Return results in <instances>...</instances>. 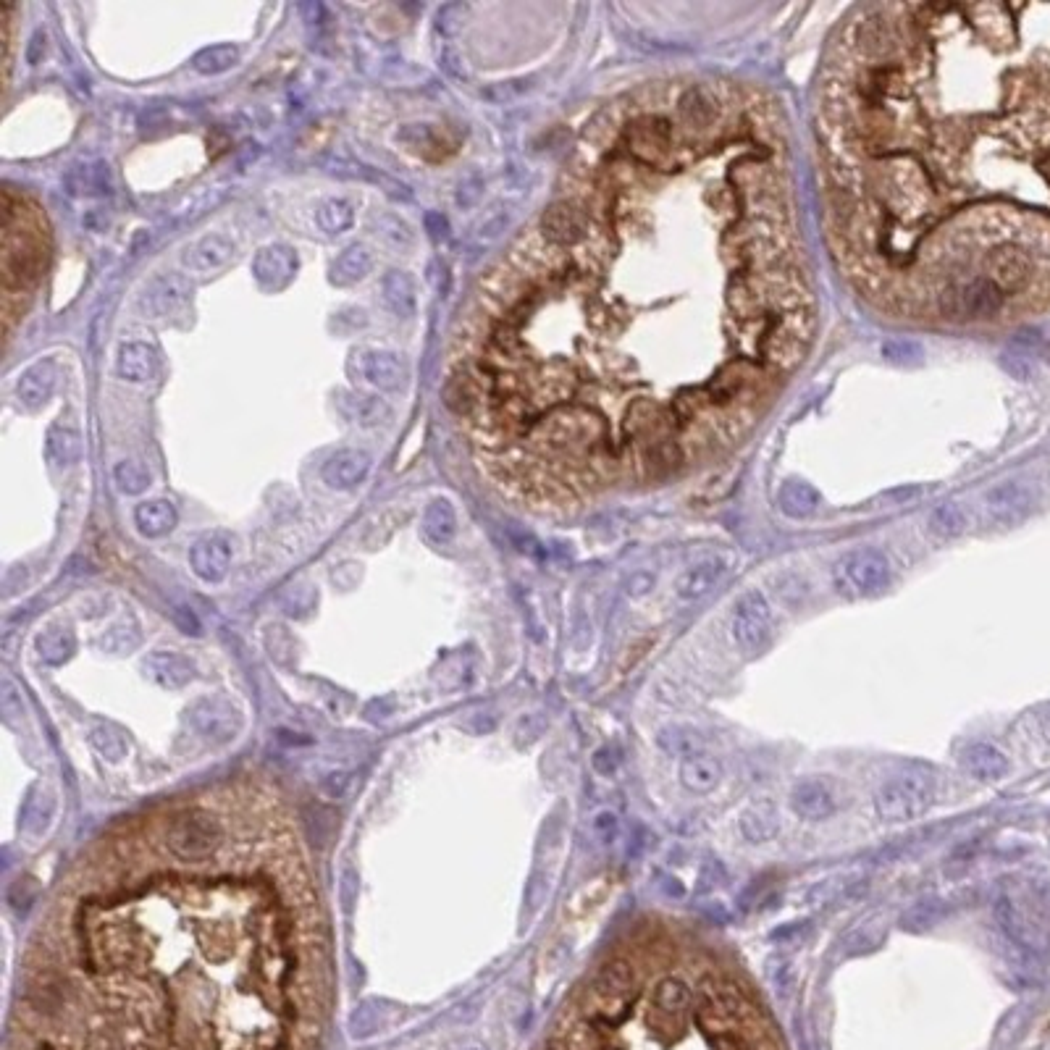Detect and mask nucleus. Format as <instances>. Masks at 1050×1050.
<instances>
[{"label": "nucleus", "instance_id": "f257e3e1", "mask_svg": "<svg viewBox=\"0 0 1050 1050\" xmlns=\"http://www.w3.org/2000/svg\"><path fill=\"white\" fill-rule=\"evenodd\" d=\"M48 266V229L37 208L24 210L14 205V195L6 192L3 210V289L6 294L16 289L35 287Z\"/></svg>", "mask_w": 1050, "mask_h": 1050}, {"label": "nucleus", "instance_id": "f03ea898", "mask_svg": "<svg viewBox=\"0 0 1050 1050\" xmlns=\"http://www.w3.org/2000/svg\"><path fill=\"white\" fill-rule=\"evenodd\" d=\"M995 922L1016 945L1043 953L1050 948V893L1032 885L1001 890L995 901Z\"/></svg>", "mask_w": 1050, "mask_h": 1050}, {"label": "nucleus", "instance_id": "7ed1b4c3", "mask_svg": "<svg viewBox=\"0 0 1050 1050\" xmlns=\"http://www.w3.org/2000/svg\"><path fill=\"white\" fill-rule=\"evenodd\" d=\"M848 48L864 63H896L909 50L906 19H896V6L861 11L848 27Z\"/></svg>", "mask_w": 1050, "mask_h": 1050}, {"label": "nucleus", "instance_id": "20e7f679", "mask_svg": "<svg viewBox=\"0 0 1050 1050\" xmlns=\"http://www.w3.org/2000/svg\"><path fill=\"white\" fill-rule=\"evenodd\" d=\"M935 801V780L922 770L901 772L880 785L875 793V812L888 825L914 822L930 812Z\"/></svg>", "mask_w": 1050, "mask_h": 1050}, {"label": "nucleus", "instance_id": "39448f33", "mask_svg": "<svg viewBox=\"0 0 1050 1050\" xmlns=\"http://www.w3.org/2000/svg\"><path fill=\"white\" fill-rule=\"evenodd\" d=\"M678 124L665 113L644 111L623 126L620 145L641 166H667L678 153Z\"/></svg>", "mask_w": 1050, "mask_h": 1050}, {"label": "nucleus", "instance_id": "423d86ee", "mask_svg": "<svg viewBox=\"0 0 1050 1050\" xmlns=\"http://www.w3.org/2000/svg\"><path fill=\"white\" fill-rule=\"evenodd\" d=\"M163 843L174 859L195 864V861L210 859L221 848L224 827L218 825V819L208 809L192 806V809H182L168 819Z\"/></svg>", "mask_w": 1050, "mask_h": 1050}, {"label": "nucleus", "instance_id": "0eeeda50", "mask_svg": "<svg viewBox=\"0 0 1050 1050\" xmlns=\"http://www.w3.org/2000/svg\"><path fill=\"white\" fill-rule=\"evenodd\" d=\"M636 1001V977L628 961H609L602 972L596 974L586 993V1016L596 1024L625 1022Z\"/></svg>", "mask_w": 1050, "mask_h": 1050}, {"label": "nucleus", "instance_id": "6e6552de", "mask_svg": "<svg viewBox=\"0 0 1050 1050\" xmlns=\"http://www.w3.org/2000/svg\"><path fill=\"white\" fill-rule=\"evenodd\" d=\"M1003 305H1006V294L987 276L951 281L935 294V308L951 321H987L1001 313Z\"/></svg>", "mask_w": 1050, "mask_h": 1050}, {"label": "nucleus", "instance_id": "1a4fd4ad", "mask_svg": "<svg viewBox=\"0 0 1050 1050\" xmlns=\"http://www.w3.org/2000/svg\"><path fill=\"white\" fill-rule=\"evenodd\" d=\"M833 583L840 596L864 599L882 594L890 583V562L877 549H854L835 562Z\"/></svg>", "mask_w": 1050, "mask_h": 1050}, {"label": "nucleus", "instance_id": "9d476101", "mask_svg": "<svg viewBox=\"0 0 1050 1050\" xmlns=\"http://www.w3.org/2000/svg\"><path fill=\"white\" fill-rule=\"evenodd\" d=\"M594 231V210L581 197H567L557 200L544 210L539 221V234L546 245L560 247V250H575L583 242H588Z\"/></svg>", "mask_w": 1050, "mask_h": 1050}, {"label": "nucleus", "instance_id": "9b49d317", "mask_svg": "<svg viewBox=\"0 0 1050 1050\" xmlns=\"http://www.w3.org/2000/svg\"><path fill=\"white\" fill-rule=\"evenodd\" d=\"M735 646L741 649L746 657L762 654L772 641V607L767 596L756 588H749L741 594L733 612V625H730Z\"/></svg>", "mask_w": 1050, "mask_h": 1050}, {"label": "nucleus", "instance_id": "f8f14e48", "mask_svg": "<svg viewBox=\"0 0 1050 1050\" xmlns=\"http://www.w3.org/2000/svg\"><path fill=\"white\" fill-rule=\"evenodd\" d=\"M722 108L720 90H714L712 84H688L675 98V124L680 132L699 137L720 124Z\"/></svg>", "mask_w": 1050, "mask_h": 1050}, {"label": "nucleus", "instance_id": "ddd939ff", "mask_svg": "<svg viewBox=\"0 0 1050 1050\" xmlns=\"http://www.w3.org/2000/svg\"><path fill=\"white\" fill-rule=\"evenodd\" d=\"M350 373L355 376V381L381 389V392H397L410 378L407 363L397 352L371 350V347L352 352Z\"/></svg>", "mask_w": 1050, "mask_h": 1050}, {"label": "nucleus", "instance_id": "4468645a", "mask_svg": "<svg viewBox=\"0 0 1050 1050\" xmlns=\"http://www.w3.org/2000/svg\"><path fill=\"white\" fill-rule=\"evenodd\" d=\"M987 268V279L993 281L995 287L1001 289L1003 294H1016L1029 289V284L1035 281V258L1029 255L1024 247L1014 245H1003L995 247L985 260Z\"/></svg>", "mask_w": 1050, "mask_h": 1050}, {"label": "nucleus", "instance_id": "2eb2a0df", "mask_svg": "<svg viewBox=\"0 0 1050 1050\" xmlns=\"http://www.w3.org/2000/svg\"><path fill=\"white\" fill-rule=\"evenodd\" d=\"M187 720L197 735L208 741L226 743L242 728V717L224 699H197L187 712Z\"/></svg>", "mask_w": 1050, "mask_h": 1050}, {"label": "nucleus", "instance_id": "dca6fc26", "mask_svg": "<svg viewBox=\"0 0 1050 1050\" xmlns=\"http://www.w3.org/2000/svg\"><path fill=\"white\" fill-rule=\"evenodd\" d=\"M1035 507V497L1029 491L1027 483L1022 481H1001L985 494V512L990 523L1011 528L1027 520V515Z\"/></svg>", "mask_w": 1050, "mask_h": 1050}, {"label": "nucleus", "instance_id": "f3484780", "mask_svg": "<svg viewBox=\"0 0 1050 1050\" xmlns=\"http://www.w3.org/2000/svg\"><path fill=\"white\" fill-rule=\"evenodd\" d=\"M793 814L804 822H825L838 812V793L825 777H804L791 788L788 796Z\"/></svg>", "mask_w": 1050, "mask_h": 1050}, {"label": "nucleus", "instance_id": "a211bd4d", "mask_svg": "<svg viewBox=\"0 0 1050 1050\" xmlns=\"http://www.w3.org/2000/svg\"><path fill=\"white\" fill-rule=\"evenodd\" d=\"M189 297H192V284L182 273H163L155 276L145 287L140 297L142 313L150 318H168V315L182 313L187 308Z\"/></svg>", "mask_w": 1050, "mask_h": 1050}, {"label": "nucleus", "instance_id": "6ab92c4d", "mask_svg": "<svg viewBox=\"0 0 1050 1050\" xmlns=\"http://www.w3.org/2000/svg\"><path fill=\"white\" fill-rule=\"evenodd\" d=\"M189 562H192V570L200 581H224L231 565V539L226 533H208L192 546Z\"/></svg>", "mask_w": 1050, "mask_h": 1050}, {"label": "nucleus", "instance_id": "aec40b11", "mask_svg": "<svg viewBox=\"0 0 1050 1050\" xmlns=\"http://www.w3.org/2000/svg\"><path fill=\"white\" fill-rule=\"evenodd\" d=\"M371 465H373V460L365 449H357V447L339 449V452H334V455L326 460V465H323V470H321L323 483H326L329 489L350 491L365 481Z\"/></svg>", "mask_w": 1050, "mask_h": 1050}, {"label": "nucleus", "instance_id": "412c9836", "mask_svg": "<svg viewBox=\"0 0 1050 1050\" xmlns=\"http://www.w3.org/2000/svg\"><path fill=\"white\" fill-rule=\"evenodd\" d=\"M231 258H234V242L224 237V234H208V237L197 239L195 245H189L182 252V266L189 273L208 276V273H216L229 266Z\"/></svg>", "mask_w": 1050, "mask_h": 1050}, {"label": "nucleus", "instance_id": "4be33fe9", "mask_svg": "<svg viewBox=\"0 0 1050 1050\" xmlns=\"http://www.w3.org/2000/svg\"><path fill=\"white\" fill-rule=\"evenodd\" d=\"M297 273V255L287 245H271L260 250L252 260V276L260 287L284 289Z\"/></svg>", "mask_w": 1050, "mask_h": 1050}, {"label": "nucleus", "instance_id": "5701e85b", "mask_svg": "<svg viewBox=\"0 0 1050 1050\" xmlns=\"http://www.w3.org/2000/svg\"><path fill=\"white\" fill-rule=\"evenodd\" d=\"M725 575H728V560H722V557L699 560L696 565L686 567V570L678 575L675 594H678L683 602H696L701 596H707L709 591H714L717 583H720Z\"/></svg>", "mask_w": 1050, "mask_h": 1050}, {"label": "nucleus", "instance_id": "b1692460", "mask_svg": "<svg viewBox=\"0 0 1050 1050\" xmlns=\"http://www.w3.org/2000/svg\"><path fill=\"white\" fill-rule=\"evenodd\" d=\"M145 672L155 686L166 688V691H179V688L192 683V678L197 675V667L195 662L189 657H184V654H176V651H155V654L147 657Z\"/></svg>", "mask_w": 1050, "mask_h": 1050}, {"label": "nucleus", "instance_id": "393cba45", "mask_svg": "<svg viewBox=\"0 0 1050 1050\" xmlns=\"http://www.w3.org/2000/svg\"><path fill=\"white\" fill-rule=\"evenodd\" d=\"M961 770L980 783H995L1008 775L1011 762L998 746L993 743H972L969 749L961 754Z\"/></svg>", "mask_w": 1050, "mask_h": 1050}, {"label": "nucleus", "instance_id": "a878e982", "mask_svg": "<svg viewBox=\"0 0 1050 1050\" xmlns=\"http://www.w3.org/2000/svg\"><path fill=\"white\" fill-rule=\"evenodd\" d=\"M680 785L686 788L688 793H696V796H707L712 793L717 785L722 783V762L709 751H701V754H693L688 759H680Z\"/></svg>", "mask_w": 1050, "mask_h": 1050}, {"label": "nucleus", "instance_id": "bb28decb", "mask_svg": "<svg viewBox=\"0 0 1050 1050\" xmlns=\"http://www.w3.org/2000/svg\"><path fill=\"white\" fill-rule=\"evenodd\" d=\"M738 827H741V835L749 843H767V840L775 838L777 830H780V814H777L775 801L772 798H754L738 814Z\"/></svg>", "mask_w": 1050, "mask_h": 1050}, {"label": "nucleus", "instance_id": "cd10ccee", "mask_svg": "<svg viewBox=\"0 0 1050 1050\" xmlns=\"http://www.w3.org/2000/svg\"><path fill=\"white\" fill-rule=\"evenodd\" d=\"M58 381V368L53 360H40V363L29 365L27 371L21 373L19 381H16V397L24 407L35 410V407L45 405L56 389Z\"/></svg>", "mask_w": 1050, "mask_h": 1050}, {"label": "nucleus", "instance_id": "c85d7f7f", "mask_svg": "<svg viewBox=\"0 0 1050 1050\" xmlns=\"http://www.w3.org/2000/svg\"><path fill=\"white\" fill-rule=\"evenodd\" d=\"M63 187L66 192L74 197H100V195H111V171H108V163L95 161V163H79V166H71L63 176Z\"/></svg>", "mask_w": 1050, "mask_h": 1050}, {"label": "nucleus", "instance_id": "c756f323", "mask_svg": "<svg viewBox=\"0 0 1050 1050\" xmlns=\"http://www.w3.org/2000/svg\"><path fill=\"white\" fill-rule=\"evenodd\" d=\"M339 407H342L344 418L352 420L360 428H376L386 423V420H392V407L386 405L384 399L373 397V394L347 392L339 397Z\"/></svg>", "mask_w": 1050, "mask_h": 1050}, {"label": "nucleus", "instance_id": "7c9ffc66", "mask_svg": "<svg viewBox=\"0 0 1050 1050\" xmlns=\"http://www.w3.org/2000/svg\"><path fill=\"white\" fill-rule=\"evenodd\" d=\"M176 520H179V512L168 499H150V502L137 504V510H134L137 531L145 539H161V536L171 533L176 528Z\"/></svg>", "mask_w": 1050, "mask_h": 1050}, {"label": "nucleus", "instance_id": "2f4dec72", "mask_svg": "<svg viewBox=\"0 0 1050 1050\" xmlns=\"http://www.w3.org/2000/svg\"><path fill=\"white\" fill-rule=\"evenodd\" d=\"M381 297L384 305L399 318H410L418 310V287L410 273L389 271L381 281Z\"/></svg>", "mask_w": 1050, "mask_h": 1050}, {"label": "nucleus", "instance_id": "473e14b6", "mask_svg": "<svg viewBox=\"0 0 1050 1050\" xmlns=\"http://www.w3.org/2000/svg\"><path fill=\"white\" fill-rule=\"evenodd\" d=\"M116 365H119V373L126 381L145 384V381L158 376V352H155L150 344L129 342L119 350Z\"/></svg>", "mask_w": 1050, "mask_h": 1050}, {"label": "nucleus", "instance_id": "72a5a7b5", "mask_svg": "<svg viewBox=\"0 0 1050 1050\" xmlns=\"http://www.w3.org/2000/svg\"><path fill=\"white\" fill-rule=\"evenodd\" d=\"M373 266V252L365 245H350L339 258L331 263L329 281L334 287H350L355 281L365 279Z\"/></svg>", "mask_w": 1050, "mask_h": 1050}, {"label": "nucleus", "instance_id": "f704fd0d", "mask_svg": "<svg viewBox=\"0 0 1050 1050\" xmlns=\"http://www.w3.org/2000/svg\"><path fill=\"white\" fill-rule=\"evenodd\" d=\"M53 814H56V796L45 785H35L24 798V806H21V825H24V830L32 835L45 833L50 822H53Z\"/></svg>", "mask_w": 1050, "mask_h": 1050}, {"label": "nucleus", "instance_id": "c9c22d12", "mask_svg": "<svg viewBox=\"0 0 1050 1050\" xmlns=\"http://www.w3.org/2000/svg\"><path fill=\"white\" fill-rule=\"evenodd\" d=\"M35 646L45 665H63V662H69V659L74 657V651H77V636L71 633V628L56 623L40 630Z\"/></svg>", "mask_w": 1050, "mask_h": 1050}, {"label": "nucleus", "instance_id": "e433bc0d", "mask_svg": "<svg viewBox=\"0 0 1050 1050\" xmlns=\"http://www.w3.org/2000/svg\"><path fill=\"white\" fill-rule=\"evenodd\" d=\"M657 743L659 749L667 751L670 756H678V759H688V756L707 751L704 735L699 730L688 728V725H670V728L659 730Z\"/></svg>", "mask_w": 1050, "mask_h": 1050}, {"label": "nucleus", "instance_id": "4c0bfd02", "mask_svg": "<svg viewBox=\"0 0 1050 1050\" xmlns=\"http://www.w3.org/2000/svg\"><path fill=\"white\" fill-rule=\"evenodd\" d=\"M777 502H780V510H783L788 518H809V515L817 510L819 494L809 483L788 481L780 486Z\"/></svg>", "mask_w": 1050, "mask_h": 1050}, {"label": "nucleus", "instance_id": "58836bf2", "mask_svg": "<svg viewBox=\"0 0 1050 1050\" xmlns=\"http://www.w3.org/2000/svg\"><path fill=\"white\" fill-rule=\"evenodd\" d=\"M45 449H48V457L56 465L66 468L71 462H77L82 457V436L79 431H74L71 426H53L48 431V441H45Z\"/></svg>", "mask_w": 1050, "mask_h": 1050}, {"label": "nucleus", "instance_id": "ea45409f", "mask_svg": "<svg viewBox=\"0 0 1050 1050\" xmlns=\"http://www.w3.org/2000/svg\"><path fill=\"white\" fill-rule=\"evenodd\" d=\"M423 531H426L428 539L436 541V544L452 541V536H455L457 531V515L447 499H436V502L428 504L426 515H423Z\"/></svg>", "mask_w": 1050, "mask_h": 1050}, {"label": "nucleus", "instance_id": "a19ab883", "mask_svg": "<svg viewBox=\"0 0 1050 1050\" xmlns=\"http://www.w3.org/2000/svg\"><path fill=\"white\" fill-rule=\"evenodd\" d=\"M927 525L940 539H956L966 531V512L956 502H943L930 512Z\"/></svg>", "mask_w": 1050, "mask_h": 1050}, {"label": "nucleus", "instance_id": "79ce46f5", "mask_svg": "<svg viewBox=\"0 0 1050 1050\" xmlns=\"http://www.w3.org/2000/svg\"><path fill=\"white\" fill-rule=\"evenodd\" d=\"M373 231H376V237L384 242L386 247H392V250H410L415 242V234L410 231V226L402 221L399 216H392V213H384V216H378L376 221H373Z\"/></svg>", "mask_w": 1050, "mask_h": 1050}, {"label": "nucleus", "instance_id": "37998d69", "mask_svg": "<svg viewBox=\"0 0 1050 1050\" xmlns=\"http://www.w3.org/2000/svg\"><path fill=\"white\" fill-rule=\"evenodd\" d=\"M315 221H318V226H321L326 234H342V231L350 229L352 221H355V210H352V205L347 203V200H342V197H331V200H326V203L318 208Z\"/></svg>", "mask_w": 1050, "mask_h": 1050}, {"label": "nucleus", "instance_id": "c03bdc74", "mask_svg": "<svg viewBox=\"0 0 1050 1050\" xmlns=\"http://www.w3.org/2000/svg\"><path fill=\"white\" fill-rule=\"evenodd\" d=\"M654 1003L662 1008L665 1014H683L691 1006V990L678 977H665L654 990Z\"/></svg>", "mask_w": 1050, "mask_h": 1050}, {"label": "nucleus", "instance_id": "a18cd8bd", "mask_svg": "<svg viewBox=\"0 0 1050 1050\" xmlns=\"http://www.w3.org/2000/svg\"><path fill=\"white\" fill-rule=\"evenodd\" d=\"M239 61V50L234 45H213V48L200 50L195 56V71L213 77V74H224L234 63Z\"/></svg>", "mask_w": 1050, "mask_h": 1050}, {"label": "nucleus", "instance_id": "49530a36", "mask_svg": "<svg viewBox=\"0 0 1050 1050\" xmlns=\"http://www.w3.org/2000/svg\"><path fill=\"white\" fill-rule=\"evenodd\" d=\"M90 741L92 746H95V751H98L100 756H105L108 762H121L126 756V751H129L124 733H121L119 728H113V725H100V728L92 730Z\"/></svg>", "mask_w": 1050, "mask_h": 1050}, {"label": "nucleus", "instance_id": "de8ad7c7", "mask_svg": "<svg viewBox=\"0 0 1050 1050\" xmlns=\"http://www.w3.org/2000/svg\"><path fill=\"white\" fill-rule=\"evenodd\" d=\"M113 478H116V483H119V489L124 491V494H142V491L150 486V473H147L145 465L137 460L119 462L116 470H113Z\"/></svg>", "mask_w": 1050, "mask_h": 1050}, {"label": "nucleus", "instance_id": "09e8293b", "mask_svg": "<svg viewBox=\"0 0 1050 1050\" xmlns=\"http://www.w3.org/2000/svg\"><path fill=\"white\" fill-rule=\"evenodd\" d=\"M940 917H943V909H940L938 901H922L903 917V924H906L911 932H924L930 930L932 924H938Z\"/></svg>", "mask_w": 1050, "mask_h": 1050}, {"label": "nucleus", "instance_id": "8fccbe9b", "mask_svg": "<svg viewBox=\"0 0 1050 1050\" xmlns=\"http://www.w3.org/2000/svg\"><path fill=\"white\" fill-rule=\"evenodd\" d=\"M922 355V347L917 342H911V339H890V342L882 344V357L896 365L919 363Z\"/></svg>", "mask_w": 1050, "mask_h": 1050}, {"label": "nucleus", "instance_id": "3c124183", "mask_svg": "<svg viewBox=\"0 0 1050 1050\" xmlns=\"http://www.w3.org/2000/svg\"><path fill=\"white\" fill-rule=\"evenodd\" d=\"M140 644V636L137 630H126V625H116L113 630H108L103 638V646L113 654H129V651L137 649Z\"/></svg>", "mask_w": 1050, "mask_h": 1050}, {"label": "nucleus", "instance_id": "603ef678", "mask_svg": "<svg viewBox=\"0 0 1050 1050\" xmlns=\"http://www.w3.org/2000/svg\"><path fill=\"white\" fill-rule=\"evenodd\" d=\"M350 785H352L350 772H331V775L321 783V791L329 798H342L344 793L350 791Z\"/></svg>", "mask_w": 1050, "mask_h": 1050}, {"label": "nucleus", "instance_id": "864d4df0", "mask_svg": "<svg viewBox=\"0 0 1050 1050\" xmlns=\"http://www.w3.org/2000/svg\"><path fill=\"white\" fill-rule=\"evenodd\" d=\"M617 764H620V756H617V751L612 749V746H604V749H599L594 754V770L599 772V775H612V772L617 770Z\"/></svg>", "mask_w": 1050, "mask_h": 1050}, {"label": "nucleus", "instance_id": "5fc2aeb1", "mask_svg": "<svg viewBox=\"0 0 1050 1050\" xmlns=\"http://www.w3.org/2000/svg\"><path fill=\"white\" fill-rule=\"evenodd\" d=\"M594 833L599 835V838H602L604 843H609V840L615 838V835H617V817H615V814H609V812L599 814V817L594 819Z\"/></svg>", "mask_w": 1050, "mask_h": 1050}, {"label": "nucleus", "instance_id": "6e6d98bb", "mask_svg": "<svg viewBox=\"0 0 1050 1050\" xmlns=\"http://www.w3.org/2000/svg\"><path fill=\"white\" fill-rule=\"evenodd\" d=\"M355 893H357V875L352 872V869H344L342 872V906L344 911L350 914L352 911V903H355Z\"/></svg>", "mask_w": 1050, "mask_h": 1050}, {"label": "nucleus", "instance_id": "4d7b16f0", "mask_svg": "<svg viewBox=\"0 0 1050 1050\" xmlns=\"http://www.w3.org/2000/svg\"><path fill=\"white\" fill-rule=\"evenodd\" d=\"M426 229L434 239L449 237V221L441 213H426Z\"/></svg>", "mask_w": 1050, "mask_h": 1050}, {"label": "nucleus", "instance_id": "13d9d810", "mask_svg": "<svg viewBox=\"0 0 1050 1050\" xmlns=\"http://www.w3.org/2000/svg\"><path fill=\"white\" fill-rule=\"evenodd\" d=\"M176 623L182 625L187 633H197V630H200V625H197V617L192 615V612H187V609H179V612H176Z\"/></svg>", "mask_w": 1050, "mask_h": 1050}, {"label": "nucleus", "instance_id": "bf43d9fd", "mask_svg": "<svg viewBox=\"0 0 1050 1050\" xmlns=\"http://www.w3.org/2000/svg\"><path fill=\"white\" fill-rule=\"evenodd\" d=\"M1040 733L1050 743V707H1045V712L1040 714Z\"/></svg>", "mask_w": 1050, "mask_h": 1050}]
</instances>
